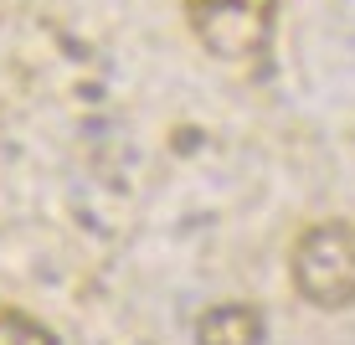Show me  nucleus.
Here are the masks:
<instances>
[{"label":"nucleus","instance_id":"obj_1","mask_svg":"<svg viewBox=\"0 0 355 345\" xmlns=\"http://www.w3.org/2000/svg\"><path fill=\"white\" fill-rule=\"evenodd\" d=\"M288 278L309 310L355 304V221H309L288 248Z\"/></svg>","mask_w":355,"mask_h":345},{"label":"nucleus","instance_id":"obj_2","mask_svg":"<svg viewBox=\"0 0 355 345\" xmlns=\"http://www.w3.org/2000/svg\"><path fill=\"white\" fill-rule=\"evenodd\" d=\"M191 36L222 62H248L273 42L278 0H180Z\"/></svg>","mask_w":355,"mask_h":345},{"label":"nucleus","instance_id":"obj_3","mask_svg":"<svg viewBox=\"0 0 355 345\" xmlns=\"http://www.w3.org/2000/svg\"><path fill=\"white\" fill-rule=\"evenodd\" d=\"M268 319L258 304H211L196 319V345H263Z\"/></svg>","mask_w":355,"mask_h":345},{"label":"nucleus","instance_id":"obj_4","mask_svg":"<svg viewBox=\"0 0 355 345\" xmlns=\"http://www.w3.org/2000/svg\"><path fill=\"white\" fill-rule=\"evenodd\" d=\"M0 345H57V335L36 314L16 310V304H0Z\"/></svg>","mask_w":355,"mask_h":345}]
</instances>
